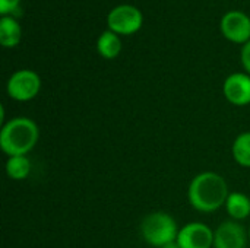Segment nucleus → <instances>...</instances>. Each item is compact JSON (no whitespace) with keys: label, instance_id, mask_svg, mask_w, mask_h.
I'll use <instances>...</instances> for the list:
<instances>
[{"label":"nucleus","instance_id":"f257e3e1","mask_svg":"<svg viewBox=\"0 0 250 248\" xmlns=\"http://www.w3.org/2000/svg\"><path fill=\"white\" fill-rule=\"evenodd\" d=\"M229 194L226 178L214 171H204L195 175L188 187V202L201 213H214L224 208Z\"/></svg>","mask_w":250,"mask_h":248},{"label":"nucleus","instance_id":"f03ea898","mask_svg":"<svg viewBox=\"0 0 250 248\" xmlns=\"http://www.w3.org/2000/svg\"><path fill=\"white\" fill-rule=\"evenodd\" d=\"M38 124L29 117H13L1 126L0 149L9 156L28 155L38 143Z\"/></svg>","mask_w":250,"mask_h":248},{"label":"nucleus","instance_id":"7ed1b4c3","mask_svg":"<svg viewBox=\"0 0 250 248\" xmlns=\"http://www.w3.org/2000/svg\"><path fill=\"white\" fill-rule=\"evenodd\" d=\"M179 225L176 219L167 212H152L141 222V235L151 247L161 248L174 243L179 235Z\"/></svg>","mask_w":250,"mask_h":248},{"label":"nucleus","instance_id":"20e7f679","mask_svg":"<svg viewBox=\"0 0 250 248\" xmlns=\"http://www.w3.org/2000/svg\"><path fill=\"white\" fill-rule=\"evenodd\" d=\"M40 89H41V79L38 73L29 69H22L15 72L6 83L7 95L18 102H26L34 99L38 95Z\"/></svg>","mask_w":250,"mask_h":248},{"label":"nucleus","instance_id":"39448f33","mask_svg":"<svg viewBox=\"0 0 250 248\" xmlns=\"http://www.w3.org/2000/svg\"><path fill=\"white\" fill-rule=\"evenodd\" d=\"M142 22H144L142 12L132 4H119L113 7L107 16L108 28L117 35L135 34L142 26Z\"/></svg>","mask_w":250,"mask_h":248},{"label":"nucleus","instance_id":"423d86ee","mask_svg":"<svg viewBox=\"0 0 250 248\" xmlns=\"http://www.w3.org/2000/svg\"><path fill=\"white\" fill-rule=\"evenodd\" d=\"M176 243L180 248H212L214 229L204 222H189L180 228Z\"/></svg>","mask_w":250,"mask_h":248},{"label":"nucleus","instance_id":"0eeeda50","mask_svg":"<svg viewBox=\"0 0 250 248\" xmlns=\"http://www.w3.org/2000/svg\"><path fill=\"white\" fill-rule=\"evenodd\" d=\"M248 231L237 221H226L214 231V248H246Z\"/></svg>","mask_w":250,"mask_h":248},{"label":"nucleus","instance_id":"6e6552de","mask_svg":"<svg viewBox=\"0 0 250 248\" xmlns=\"http://www.w3.org/2000/svg\"><path fill=\"white\" fill-rule=\"evenodd\" d=\"M221 32L233 42L246 44L250 39V18L242 10H230L221 19Z\"/></svg>","mask_w":250,"mask_h":248},{"label":"nucleus","instance_id":"1a4fd4ad","mask_svg":"<svg viewBox=\"0 0 250 248\" xmlns=\"http://www.w3.org/2000/svg\"><path fill=\"white\" fill-rule=\"evenodd\" d=\"M223 94L226 99L236 107L250 104V75L237 72L227 76L223 83Z\"/></svg>","mask_w":250,"mask_h":248},{"label":"nucleus","instance_id":"9d476101","mask_svg":"<svg viewBox=\"0 0 250 248\" xmlns=\"http://www.w3.org/2000/svg\"><path fill=\"white\" fill-rule=\"evenodd\" d=\"M224 208L233 221H245L250 216V197L242 191H230Z\"/></svg>","mask_w":250,"mask_h":248},{"label":"nucleus","instance_id":"9b49d317","mask_svg":"<svg viewBox=\"0 0 250 248\" xmlns=\"http://www.w3.org/2000/svg\"><path fill=\"white\" fill-rule=\"evenodd\" d=\"M22 37V28L19 22L12 16H1L0 19V44L6 48L19 44Z\"/></svg>","mask_w":250,"mask_h":248},{"label":"nucleus","instance_id":"f8f14e48","mask_svg":"<svg viewBox=\"0 0 250 248\" xmlns=\"http://www.w3.org/2000/svg\"><path fill=\"white\" fill-rule=\"evenodd\" d=\"M32 165L28 155L9 156L6 161V175L13 181L26 180L31 174Z\"/></svg>","mask_w":250,"mask_h":248},{"label":"nucleus","instance_id":"ddd939ff","mask_svg":"<svg viewBox=\"0 0 250 248\" xmlns=\"http://www.w3.org/2000/svg\"><path fill=\"white\" fill-rule=\"evenodd\" d=\"M97 48H98V53L104 58L111 60V58H116L119 56V53L122 50V41L116 32L108 29L100 35V38L97 41Z\"/></svg>","mask_w":250,"mask_h":248},{"label":"nucleus","instance_id":"4468645a","mask_svg":"<svg viewBox=\"0 0 250 248\" xmlns=\"http://www.w3.org/2000/svg\"><path fill=\"white\" fill-rule=\"evenodd\" d=\"M231 153L240 167L250 168V132H243L234 139Z\"/></svg>","mask_w":250,"mask_h":248},{"label":"nucleus","instance_id":"2eb2a0df","mask_svg":"<svg viewBox=\"0 0 250 248\" xmlns=\"http://www.w3.org/2000/svg\"><path fill=\"white\" fill-rule=\"evenodd\" d=\"M21 0H0V13L3 16H7V13L13 12Z\"/></svg>","mask_w":250,"mask_h":248},{"label":"nucleus","instance_id":"dca6fc26","mask_svg":"<svg viewBox=\"0 0 250 248\" xmlns=\"http://www.w3.org/2000/svg\"><path fill=\"white\" fill-rule=\"evenodd\" d=\"M240 58H242V64H243V67H245L246 73L250 75V39L246 42V44H243Z\"/></svg>","mask_w":250,"mask_h":248},{"label":"nucleus","instance_id":"f3484780","mask_svg":"<svg viewBox=\"0 0 250 248\" xmlns=\"http://www.w3.org/2000/svg\"><path fill=\"white\" fill-rule=\"evenodd\" d=\"M161 248H180V247H179V244L174 241V243H170V244H167V246H164V247H161Z\"/></svg>","mask_w":250,"mask_h":248},{"label":"nucleus","instance_id":"a211bd4d","mask_svg":"<svg viewBox=\"0 0 250 248\" xmlns=\"http://www.w3.org/2000/svg\"><path fill=\"white\" fill-rule=\"evenodd\" d=\"M248 235H249V241H250V225H249V228H248Z\"/></svg>","mask_w":250,"mask_h":248}]
</instances>
